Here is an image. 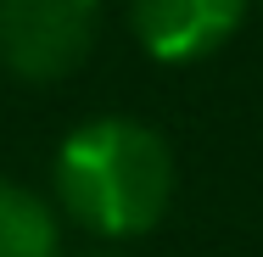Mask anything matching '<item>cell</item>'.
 <instances>
[{
  "instance_id": "cell-1",
  "label": "cell",
  "mask_w": 263,
  "mask_h": 257,
  "mask_svg": "<svg viewBox=\"0 0 263 257\" xmlns=\"http://www.w3.org/2000/svg\"><path fill=\"white\" fill-rule=\"evenodd\" d=\"M174 151L140 117H90L56 146V202L96 241L152 235L174 207Z\"/></svg>"
},
{
  "instance_id": "cell-2",
  "label": "cell",
  "mask_w": 263,
  "mask_h": 257,
  "mask_svg": "<svg viewBox=\"0 0 263 257\" xmlns=\"http://www.w3.org/2000/svg\"><path fill=\"white\" fill-rule=\"evenodd\" d=\"M101 34V0H0V67L56 84L84 67Z\"/></svg>"
},
{
  "instance_id": "cell-3",
  "label": "cell",
  "mask_w": 263,
  "mask_h": 257,
  "mask_svg": "<svg viewBox=\"0 0 263 257\" xmlns=\"http://www.w3.org/2000/svg\"><path fill=\"white\" fill-rule=\"evenodd\" d=\"M247 6L252 0H129V23L157 62L185 67L230 45L235 28L247 23Z\"/></svg>"
},
{
  "instance_id": "cell-4",
  "label": "cell",
  "mask_w": 263,
  "mask_h": 257,
  "mask_svg": "<svg viewBox=\"0 0 263 257\" xmlns=\"http://www.w3.org/2000/svg\"><path fill=\"white\" fill-rule=\"evenodd\" d=\"M0 257H62L56 207L17 179H0Z\"/></svg>"
}]
</instances>
